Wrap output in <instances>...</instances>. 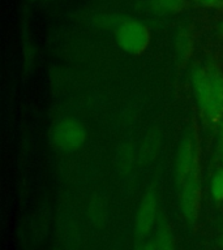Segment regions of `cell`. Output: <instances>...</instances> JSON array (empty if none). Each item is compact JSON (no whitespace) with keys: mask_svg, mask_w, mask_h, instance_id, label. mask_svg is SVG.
Wrapping results in <instances>:
<instances>
[{"mask_svg":"<svg viewBox=\"0 0 223 250\" xmlns=\"http://www.w3.org/2000/svg\"><path fill=\"white\" fill-rule=\"evenodd\" d=\"M195 136V133L188 132L183 137V140L179 145V148H178V152H176L175 184L178 188L181 187L184 181L187 180L192 168L195 166L197 156L200 155V148L197 147Z\"/></svg>","mask_w":223,"mask_h":250,"instance_id":"cell-5","label":"cell"},{"mask_svg":"<svg viewBox=\"0 0 223 250\" xmlns=\"http://www.w3.org/2000/svg\"><path fill=\"white\" fill-rule=\"evenodd\" d=\"M156 250H175V237L170 223L164 216L158 220L154 237Z\"/></svg>","mask_w":223,"mask_h":250,"instance_id":"cell-8","label":"cell"},{"mask_svg":"<svg viewBox=\"0 0 223 250\" xmlns=\"http://www.w3.org/2000/svg\"><path fill=\"white\" fill-rule=\"evenodd\" d=\"M115 39L123 52L132 56H140L150 46L152 33L140 20L127 19L117 25Z\"/></svg>","mask_w":223,"mask_h":250,"instance_id":"cell-1","label":"cell"},{"mask_svg":"<svg viewBox=\"0 0 223 250\" xmlns=\"http://www.w3.org/2000/svg\"><path fill=\"white\" fill-rule=\"evenodd\" d=\"M222 163H223V147H222Z\"/></svg>","mask_w":223,"mask_h":250,"instance_id":"cell-16","label":"cell"},{"mask_svg":"<svg viewBox=\"0 0 223 250\" xmlns=\"http://www.w3.org/2000/svg\"><path fill=\"white\" fill-rule=\"evenodd\" d=\"M191 1H193L200 7L223 11V0H191Z\"/></svg>","mask_w":223,"mask_h":250,"instance_id":"cell-11","label":"cell"},{"mask_svg":"<svg viewBox=\"0 0 223 250\" xmlns=\"http://www.w3.org/2000/svg\"><path fill=\"white\" fill-rule=\"evenodd\" d=\"M217 126H218V128H217V134H218L219 144L223 146V121H221Z\"/></svg>","mask_w":223,"mask_h":250,"instance_id":"cell-12","label":"cell"},{"mask_svg":"<svg viewBox=\"0 0 223 250\" xmlns=\"http://www.w3.org/2000/svg\"><path fill=\"white\" fill-rule=\"evenodd\" d=\"M195 50V30L193 27L187 25L183 26L178 31L174 43V51H175V60L179 68L187 66Z\"/></svg>","mask_w":223,"mask_h":250,"instance_id":"cell-7","label":"cell"},{"mask_svg":"<svg viewBox=\"0 0 223 250\" xmlns=\"http://www.w3.org/2000/svg\"><path fill=\"white\" fill-rule=\"evenodd\" d=\"M137 250H156V246H154V242H146Z\"/></svg>","mask_w":223,"mask_h":250,"instance_id":"cell-13","label":"cell"},{"mask_svg":"<svg viewBox=\"0 0 223 250\" xmlns=\"http://www.w3.org/2000/svg\"><path fill=\"white\" fill-rule=\"evenodd\" d=\"M158 214V197L154 190L146 191L141 199L136 216H134V233L144 238L152 232Z\"/></svg>","mask_w":223,"mask_h":250,"instance_id":"cell-6","label":"cell"},{"mask_svg":"<svg viewBox=\"0 0 223 250\" xmlns=\"http://www.w3.org/2000/svg\"><path fill=\"white\" fill-rule=\"evenodd\" d=\"M188 0H148V8L159 15H176L187 9Z\"/></svg>","mask_w":223,"mask_h":250,"instance_id":"cell-9","label":"cell"},{"mask_svg":"<svg viewBox=\"0 0 223 250\" xmlns=\"http://www.w3.org/2000/svg\"><path fill=\"white\" fill-rule=\"evenodd\" d=\"M219 245H221V248H223V232L221 233V237H219Z\"/></svg>","mask_w":223,"mask_h":250,"instance_id":"cell-15","label":"cell"},{"mask_svg":"<svg viewBox=\"0 0 223 250\" xmlns=\"http://www.w3.org/2000/svg\"><path fill=\"white\" fill-rule=\"evenodd\" d=\"M50 138L60 151L73 152L85 144L86 129L76 117H59L51 125Z\"/></svg>","mask_w":223,"mask_h":250,"instance_id":"cell-3","label":"cell"},{"mask_svg":"<svg viewBox=\"0 0 223 250\" xmlns=\"http://www.w3.org/2000/svg\"><path fill=\"white\" fill-rule=\"evenodd\" d=\"M210 76L209 87V104L203 120L209 124L218 125L223 121V70L214 62L206 64Z\"/></svg>","mask_w":223,"mask_h":250,"instance_id":"cell-4","label":"cell"},{"mask_svg":"<svg viewBox=\"0 0 223 250\" xmlns=\"http://www.w3.org/2000/svg\"><path fill=\"white\" fill-rule=\"evenodd\" d=\"M180 189V208L185 222L195 227L200 216L202 201V184H201V160L200 155L195 162L191 173Z\"/></svg>","mask_w":223,"mask_h":250,"instance_id":"cell-2","label":"cell"},{"mask_svg":"<svg viewBox=\"0 0 223 250\" xmlns=\"http://www.w3.org/2000/svg\"><path fill=\"white\" fill-rule=\"evenodd\" d=\"M217 33H218V35L221 37V38L223 39V21L218 25V27H217Z\"/></svg>","mask_w":223,"mask_h":250,"instance_id":"cell-14","label":"cell"},{"mask_svg":"<svg viewBox=\"0 0 223 250\" xmlns=\"http://www.w3.org/2000/svg\"><path fill=\"white\" fill-rule=\"evenodd\" d=\"M210 193L215 202H223V168H219L211 177Z\"/></svg>","mask_w":223,"mask_h":250,"instance_id":"cell-10","label":"cell"}]
</instances>
